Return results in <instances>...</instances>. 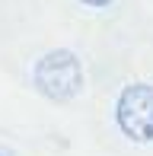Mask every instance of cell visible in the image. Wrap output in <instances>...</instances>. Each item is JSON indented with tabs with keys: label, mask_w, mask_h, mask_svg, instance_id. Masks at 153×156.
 <instances>
[{
	"label": "cell",
	"mask_w": 153,
	"mask_h": 156,
	"mask_svg": "<svg viewBox=\"0 0 153 156\" xmlns=\"http://www.w3.org/2000/svg\"><path fill=\"white\" fill-rule=\"evenodd\" d=\"M32 80L35 89L51 102H67L83 89V67L80 58L67 48H54V51L41 54L32 67Z\"/></svg>",
	"instance_id": "obj_1"
},
{
	"label": "cell",
	"mask_w": 153,
	"mask_h": 156,
	"mask_svg": "<svg viewBox=\"0 0 153 156\" xmlns=\"http://www.w3.org/2000/svg\"><path fill=\"white\" fill-rule=\"evenodd\" d=\"M115 121L124 137L134 144L153 140V86L150 83H131L121 89L115 102Z\"/></svg>",
	"instance_id": "obj_2"
},
{
	"label": "cell",
	"mask_w": 153,
	"mask_h": 156,
	"mask_svg": "<svg viewBox=\"0 0 153 156\" xmlns=\"http://www.w3.org/2000/svg\"><path fill=\"white\" fill-rule=\"evenodd\" d=\"M80 3H86V6H109L112 0H80Z\"/></svg>",
	"instance_id": "obj_3"
},
{
	"label": "cell",
	"mask_w": 153,
	"mask_h": 156,
	"mask_svg": "<svg viewBox=\"0 0 153 156\" xmlns=\"http://www.w3.org/2000/svg\"><path fill=\"white\" fill-rule=\"evenodd\" d=\"M0 156H10V153H6V150H3V147H0Z\"/></svg>",
	"instance_id": "obj_4"
}]
</instances>
